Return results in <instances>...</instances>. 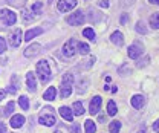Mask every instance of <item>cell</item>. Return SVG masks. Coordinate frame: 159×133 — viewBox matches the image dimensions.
<instances>
[{"label": "cell", "instance_id": "1", "mask_svg": "<svg viewBox=\"0 0 159 133\" xmlns=\"http://www.w3.org/2000/svg\"><path fill=\"white\" fill-rule=\"evenodd\" d=\"M55 122H57V116H55L54 109H52L51 106L43 107V112L40 113V124L51 127V126H54Z\"/></svg>", "mask_w": 159, "mask_h": 133}, {"label": "cell", "instance_id": "2", "mask_svg": "<svg viewBox=\"0 0 159 133\" xmlns=\"http://www.w3.org/2000/svg\"><path fill=\"white\" fill-rule=\"evenodd\" d=\"M37 75H39L40 81L41 83H48L51 80V69H49V64L46 60H41L37 63Z\"/></svg>", "mask_w": 159, "mask_h": 133}, {"label": "cell", "instance_id": "3", "mask_svg": "<svg viewBox=\"0 0 159 133\" xmlns=\"http://www.w3.org/2000/svg\"><path fill=\"white\" fill-rule=\"evenodd\" d=\"M72 84H74V76L70 74H66L63 76V83L60 87V95L61 98H69L72 94Z\"/></svg>", "mask_w": 159, "mask_h": 133}, {"label": "cell", "instance_id": "4", "mask_svg": "<svg viewBox=\"0 0 159 133\" xmlns=\"http://www.w3.org/2000/svg\"><path fill=\"white\" fill-rule=\"evenodd\" d=\"M63 52H64L66 57H74V55L78 52V41H77L75 38H70L67 43H64Z\"/></svg>", "mask_w": 159, "mask_h": 133}, {"label": "cell", "instance_id": "5", "mask_svg": "<svg viewBox=\"0 0 159 133\" xmlns=\"http://www.w3.org/2000/svg\"><path fill=\"white\" fill-rule=\"evenodd\" d=\"M0 19L3 20L6 25H14L16 21H17V16L12 12V11H9V9H0Z\"/></svg>", "mask_w": 159, "mask_h": 133}, {"label": "cell", "instance_id": "6", "mask_svg": "<svg viewBox=\"0 0 159 133\" xmlns=\"http://www.w3.org/2000/svg\"><path fill=\"white\" fill-rule=\"evenodd\" d=\"M77 6V0H60L57 8H58L60 12H66V11H70Z\"/></svg>", "mask_w": 159, "mask_h": 133}, {"label": "cell", "instance_id": "7", "mask_svg": "<svg viewBox=\"0 0 159 133\" xmlns=\"http://www.w3.org/2000/svg\"><path fill=\"white\" fill-rule=\"evenodd\" d=\"M142 52H144V48H142V44H138V43H135V44H132L129 48V57L132 58V60L139 58Z\"/></svg>", "mask_w": 159, "mask_h": 133}, {"label": "cell", "instance_id": "8", "mask_svg": "<svg viewBox=\"0 0 159 133\" xmlns=\"http://www.w3.org/2000/svg\"><path fill=\"white\" fill-rule=\"evenodd\" d=\"M83 21H84V16H83V12H81V11H75L72 16H69V17H67V23H69L70 26L81 25Z\"/></svg>", "mask_w": 159, "mask_h": 133}, {"label": "cell", "instance_id": "9", "mask_svg": "<svg viewBox=\"0 0 159 133\" xmlns=\"http://www.w3.org/2000/svg\"><path fill=\"white\" fill-rule=\"evenodd\" d=\"M101 96H93L92 98V101H90V106H89V112L90 115H97L99 112V107H101Z\"/></svg>", "mask_w": 159, "mask_h": 133}, {"label": "cell", "instance_id": "10", "mask_svg": "<svg viewBox=\"0 0 159 133\" xmlns=\"http://www.w3.org/2000/svg\"><path fill=\"white\" fill-rule=\"evenodd\" d=\"M21 43V29H16L11 35H9V44L12 48H17Z\"/></svg>", "mask_w": 159, "mask_h": 133}, {"label": "cell", "instance_id": "11", "mask_svg": "<svg viewBox=\"0 0 159 133\" xmlns=\"http://www.w3.org/2000/svg\"><path fill=\"white\" fill-rule=\"evenodd\" d=\"M40 51H41V48H40V44L37 43H34V44H31V46H28L26 49H25V57H35V55H39Z\"/></svg>", "mask_w": 159, "mask_h": 133}, {"label": "cell", "instance_id": "12", "mask_svg": "<svg viewBox=\"0 0 159 133\" xmlns=\"http://www.w3.org/2000/svg\"><path fill=\"white\" fill-rule=\"evenodd\" d=\"M11 127L12 129H19V127H21L23 124H25V116L23 115H14L12 118H11Z\"/></svg>", "mask_w": 159, "mask_h": 133}, {"label": "cell", "instance_id": "13", "mask_svg": "<svg viewBox=\"0 0 159 133\" xmlns=\"http://www.w3.org/2000/svg\"><path fill=\"white\" fill-rule=\"evenodd\" d=\"M26 84H28V89L31 92H35L37 90V84H35V76L32 72H28L26 74Z\"/></svg>", "mask_w": 159, "mask_h": 133}, {"label": "cell", "instance_id": "14", "mask_svg": "<svg viewBox=\"0 0 159 133\" xmlns=\"http://www.w3.org/2000/svg\"><path fill=\"white\" fill-rule=\"evenodd\" d=\"M41 34H43V29H41V28H32V29H29V31L26 32L25 40H26V41H31L32 38H35L37 35H41Z\"/></svg>", "mask_w": 159, "mask_h": 133}, {"label": "cell", "instance_id": "15", "mask_svg": "<svg viewBox=\"0 0 159 133\" xmlns=\"http://www.w3.org/2000/svg\"><path fill=\"white\" fill-rule=\"evenodd\" d=\"M110 41H112L113 44H116V46H122V44H124V37H122V34H121L119 31H115V32L110 35Z\"/></svg>", "mask_w": 159, "mask_h": 133}, {"label": "cell", "instance_id": "16", "mask_svg": "<svg viewBox=\"0 0 159 133\" xmlns=\"http://www.w3.org/2000/svg\"><path fill=\"white\" fill-rule=\"evenodd\" d=\"M60 115H61L66 121H72V119H74L72 109H69V107H66V106H61V107H60Z\"/></svg>", "mask_w": 159, "mask_h": 133}, {"label": "cell", "instance_id": "17", "mask_svg": "<svg viewBox=\"0 0 159 133\" xmlns=\"http://www.w3.org/2000/svg\"><path fill=\"white\" fill-rule=\"evenodd\" d=\"M144 104H145V98L142 95H135L132 98V106H133L135 109H141Z\"/></svg>", "mask_w": 159, "mask_h": 133}, {"label": "cell", "instance_id": "18", "mask_svg": "<svg viewBox=\"0 0 159 133\" xmlns=\"http://www.w3.org/2000/svg\"><path fill=\"white\" fill-rule=\"evenodd\" d=\"M72 113L77 115V116H81V115H84V109H83V103H74V106H72Z\"/></svg>", "mask_w": 159, "mask_h": 133}, {"label": "cell", "instance_id": "19", "mask_svg": "<svg viewBox=\"0 0 159 133\" xmlns=\"http://www.w3.org/2000/svg\"><path fill=\"white\" fill-rule=\"evenodd\" d=\"M55 96H57V90H55V87H49V89L44 92L43 98H44L46 101H52V99H55Z\"/></svg>", "mask_w": 159, "mask_h": 133}, {"label": "cell", "instance_id": "20", "mask_svg": "<svg viewBox=\"0 0 159 133\" xmlns=\"http://www.w3.org/2000/svg\"><path fill=\"white\" fill-rule=\"evenodd\" d=\"M116 112H118V109H116V104H115V101H109L107 103V113L110 115V116H115L116 115Z\"/></svg>", "mask_w": 159, "mask_h": 133}, {"label": "cell", "instance_id": "21", "mask_svg": "<svg viewBox=\"0 0 159 133\" xmlns=\"http://www.w3.org/2000/svg\"><path fill=\"white\" fill-rule=\"evenodd\" d=\"M150 26H152L153 29H159V12L153 14V16L150 17Z\"/></svg>", "mask_w": 159, "mask_h": 133}, {"label": "cell", "instance_id": "22", "mask_svg": "<svg viewBox=\"0 0 159 133\" xmlns=\"http://www.w3.org/2000/svg\"><path fill=\"white\" fill-rule=\"evenodd\" d=\"M109 130H110V133H119V130H121V122L119 121H112L110 126H109Z\"/></svg>", "mask_w": 159, "mask_h": 133}, {"label": "cell", "instance_id": "23", "mask_svg": "<svg viewBox=\"0 0 159 133\" xmlns=\"http://www.w3.org/2000/svg\"><path fill=\"white\" fill-rule=\"evenodd\" d=\"M97 132V127H95V122L92 119H87L86 121V133H95Z\"/></svg>", "mask_w": 159, "mask_h": 133}, {"label": "cell", "instance_id": "24", "mask_svg": "<svg viewBox=\"0 0 159 133\" xmlns=\"http://www.w3.org/2000/svg\"><path fill=\"white\" fill-rule=\"evenodd\" d=\"M78 52H80V54H83V55L89 54V52H90L89 44H87V43H78Z\"/></svg>", "mask_w": 159, "mask_h": 133}, {"label": "cell", "instance_id": "25", "mask_svg": "<svg viewBox=\"0 0 159 133\" xmlns=\"http://www.w3.org/2000/svg\"><path fill=\"white\" fill-rule=\"evenodd\" d=\"M19 104L23 110H28L29 109V101H28V96H20L19 98Z\"/></svg>", "mask_w": 159, "mask_h": 133}, {"label": "cell", "instance_id": "26", "mask_svg": "<svg viewBox=\"0 0 159 133\" xmlns=\"http://www.w3.org/2000/svg\"><path fill=\"white\" fill-rule=\"evenodd\" d=\"M83 35L86 38H89V40H95V31H93L92 28H86V29L83 31Z\"/></svg>", "mask_w": 159, "mask_h": 133}, {"label": "cell", "instance_id": "27", "mask_svg": "<svg viewBox=\"0 0 159 133\" xmlns=\"http://www.w3.org/2000/svg\"><path fill=\"white\" fill-rule=\"evenodd\" d=\"M14 106H16V104H14V101H9V103H8V106L5 107L3 113L6 115V116H9V115L12 113V112H14Z\"/></svg>", "mask_w": 159, "mask_h": 133}, {"label": "cell", "instance_id": "28", "mask_svg": "<svg viewBox=\"0 0 159 133\" xmlns=\"http://www.w3.org/2000/svg\"><path fill=\"white\" fill-rule=\"evenodd\" d=\"M31 11H32V12H35V14H40V12H41V11H43V5H41V3H34V5H32V6H31Z\"/></svg>", "mask_w": 159, "mask_h": 133}, {"label": "cell", "instance_id": "29", "mask_svg": "<svg viewBox=\"0 0 159 133\" xmlns=\"http://www.w3.org/2000/svg\"><path fill=\"white\" fill-rule=\"evenodd\" d=\"M8 3H11L12 6H23L26 0H6Z\"/></svg>", "mask_w": 159, "mask_h": 133}, {"label": "cell", "instance_id": "30", "mask_svg": "<svg viewBox=\"0 0 159 133\" xmlns=\"http://www.w3.org/2000/svg\"><path fill=\"white\" fill-rule=\"evenodd\" d=\"M5 51H6V41L0 37V54H3Z\"/></svg>", "mask_w": 159, "mask_h": 133}, {"label": "cell", "instance_id": "31", "mask_svg": "<svg viewBox=\"0 0 159 133\" xmlns=\"http://www.w3.org/2000/svg\"><path fill=\"white\" fill-rule=\"evenodd\" d=\"M150 63V57H145L142 61H138V67H144L145 64H148Z\"/></svg>", "mask_w": 159, "mask_h": 133}, {"label": "cell", "instance_id": "32", "mask_svg": "<svg viewBox=\"0 0 159 133\" xmlns=\"http://www.w3.org/2000/svg\"><path fill=\"white\" fill-rule=\"evenodd\" d=\"M136 31H138V32H142V34H147V29L144 28L142 23H138V25H136Z\"/></svg>", "mask_w": 159, "mask_h": 133}, {"label": "cell", "instance_id": "33", "mask_svg": "<svg viewBox=\"0 0 159 133\" xmlns=\"http://www.w3.org/2000/svg\"><path fill=\"white\" fill-rule=\"evenodd\" d=\"M99 6L101 8H107L109 6V0H99Z\"/></svg>", "mask_w": 159, "mask_h": 133}, {"label": "cell", "instance_id": "34", "mask_svg": "<svg viewBox=\"0 0 159 133\" xmlns=\"http://www.w3.org/2000/svg\"><path fill=\"white\" fill-rule=\"evenodd\" d=\"M70 133H80V126H78V124L72 126V129H70Z\"/></svg>", "mask_w": 159, "mask_h": 133}, {"label": "cell", "instance_id": "35", "mask_svg": "<svg viewBox=\"0 0 159 133\" xmlns=\"http://www.w3.org/2000/svg\"><path fill=\"white\" fill-rule=\"evenodd\" d=\"M0 133H8L6 132V126L3 122H0Z\"/></svg>", "mask_w": 159, "mask_h": 133}, {"label": "cell", "instance_id": "36", "mask_svg": "<svg viewBox=\"0 0 159 133\" xmlns=\"http://www.w3.org/2000/svg\"><path fill=\"white\" fill-rule=\"evenodd\" d=\"M153 130H155L156 133H159V119L155 122V124H153Z\"/></svg>", "mask_w": 159, "mask_h": 133}, {"label": "cell", "instance_id": "37", "mask_svg": "<svg viewBox=\"0 0 159 133\" xmlns=\"http://www.w3.org/2000/svg\"><path fill=\"white\" fill-rule=\"evenodd\" d=\"M5 95H6V92H5V90H0V101L5 98Z\"/></svg>", "mask_w": 159, "mask_h": 133}, {"label": "cell", "instance_id": "38", "mask_svg": "<svg viewBox=\"0 0 159 133\" xmlns=\"http://www.w3.org/2000/svg\"><path fill=\"white\" fill-rule=\"evenodd\" d=\"M150 3H153V5H159V0H148Z\"/></svg>", "mask_w": 159, "mask_h": 133}, {"label": "cell", "instance_id": "39", "mask_svg": "<svg viewBox=\"0 0 159 133\" xmlns=\"http://www.w3.org/2000/svg\"><path fill=\"white\" fill-rule=\"evenodd\" d=\"M125 20H127V16H122V19H121V23L124 25V23H125Z\"/></svg>", "mask_w": 159, "mask_h": 133}, {"label": "cell", "instance_id": "40", "mask_svg": "<svg viewBox=\"0 0 159 133\" xmlns=\"http://www.w3.org/2000/svg\"><path fill=\"white\" fill-rule=\"evenodd\" d=\"M98 121H99V122H104V121H106V118H104V116H99Z\"/></svg>", "mask_w": 159, "mask_h": 133}, {"label": "cell", "instance_id": "41", "mask_svg": "<svg viewBox=\"0 0 159 133\" xmlns=\"http://www.w3.org/2000/svg\"><path fill=\"white\" fill-rule=\"evenodd\" d=\"M138 133H145V132H144V130H141V132H138Z\"/></svg>", "mask_w": 159, "mask_h": 133}, {"label": "cell", "instance_id": "42", "mask_svg": "<svg viewBox=\"0 0 159 133\" xmlns=\"http://www.w3.org/2000/svg\"><path fill=\"white\" fill-rule=\"evenodd\" d=\"M57 133H61V132H57Z\"/></svg>", "mask_w": 159, "mask_h": 133}]
</instances>
